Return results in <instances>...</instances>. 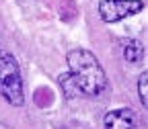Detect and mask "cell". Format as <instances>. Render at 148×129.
Returning <instances> with one entry per match:
<instances>
[{
	"instance_id": "cell-1",
	"label": "cell",
	"mask_w": 148,
	"mask_h": 129,
	"mask_svg": "<svg viewBox=\"0 0 148 129\" xmlns=\"http://www.w3.org/2000/svg\"><path fill=\"white\" fill-rule=\"evenodd\" d=\"M66 60L70 72L60 78V84L68 96H99L107 88V76L90 51L74 49L68 53Z\"/></svg>"
},
{
	"instance_id": "cell-2",
	"label": "cell",
	"mask_w": 148,
	"mask_h": 129,
	"mask_svg": "<svg viewBox=\"0 0 148 129\" xmlns=\"http://www.w3.org/2000/svg\"><path fill=\"white\" fill-rule=\"evenodd\" d=\"M0 96L14 107H21L25 103L18 64L8 51L2 49H0Z\"/></svg>"
},
{
	"instance_id": "cell-3",
	"label": "cell",
	"mask_w": 148,
	"mask_h": 129,
	"mask_svg": "<svg viewBox=\"0 0 148 129\" xmlns=\"http://www.w3.org/2000/svg\"><path fill=\"white\" fill-rule=\"evenodd\" d=\"M144 8L142 0H101L99 14L105 23H117L121 18H127Z\"/></svg>"
},
{
	"instance_id": "cell-4",
	"label": "cell",
	"mask_w": 148,
	"mask_h": 129,
	"mask_svg": "<svg viewBox=\"0 0 148 129\" xmlns=\"http://www.w3.org/2000/svg\"><path fill=\"white\" fill-rule=\"evenodd\" d=\"M136 123L132 109H115L105 115V129H136Z\"/></svg>"
},
{
	"instance_id": "cell-6",
	"label": "cell",
	"mask_w": 148,
	"mask_h": 129,
	"mask_svg": "<svg viewBox=\"0 0 148 129\" xmlns=\"http://www.w3.org/2000/svg\"><path fill=\"white\" fill-rule=\"evenodd\" d=\"M146 84H148V74L144 72V74H140V78H138V92H140V103L146 107L148 105V88H146Z\"/></svg>"
},
{
	"instance_id": "cell-5",
	"label": "cell",
	"mask_w": 148,
	"mask_h": 129,
	"mask_svg": "<svg viewBox=\"0 0 148 129\" xmlns=\"http://www.w3.org/2000/svg\"><path fill=\"white\" fill-rule=\"evenodd\" d=\"M121 51H123V60L125 62H140L144 58V45L136 39H125L121 41Z\"/></svg>"
}]
</instances>
